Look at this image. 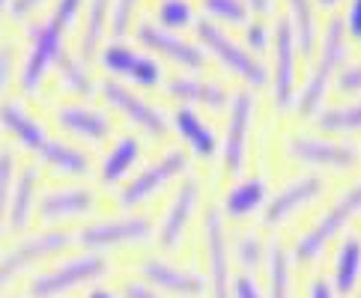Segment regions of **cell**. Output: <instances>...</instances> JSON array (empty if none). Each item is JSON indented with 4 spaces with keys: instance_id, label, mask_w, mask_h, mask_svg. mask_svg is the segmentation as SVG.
Returning <instances> with one entry per match:
<instances>
[{
    "instance_id": "obj_8",
    "label": "cell",
    "mask_w": 361,
    "mask_h": 298,
    "mask_svg": "<svg viewBox=\"0 0 361 298\" xmlns=\"http://www.w3.org/2000/svg\"><path fill=\"white\" fill-rule=\"evenodd\" d=\"M272 63H269V93L278 111L293 108L299 93V45L287 18H278L272 27Z\"/></svg>"
},
{
    "instance_id": "obj_22",
    "label": "cell",
    "mask_w": 361,
    "mask_h": 298,
    "mask_svg": "<svg viewBox=\"0 0 361 298\" xmlns=\"http://www.w3.org/2000/svg\"><path fill=\"white\" fill-rule=\"evenodd\" d=\"M0 125H4L24 149H30L36 159H39L45 147L51 144L45 123L36 113H30L27 105L18 99H0Z\"/></svg>"
},
{
    "instance_id": "obj_39",
    "label": "cell",
    "mask_w": 361,
    "mask_h": 298,
    "mask_svg": "<svg viewBox=\"0 0 361 298\" xmlns=\"http://www.w3.org/2000/svg\"><path fill=\"white\" fill-rule=\"evenodd\" d=\"M245 48L260 54V51L272 48V27L263 21V18H251L245 24Z\"/></svg>"
},
{
    "instance_id": "obj_28",
    "label": "cell",
    "mask_w": 361,
    "mask_h": 298,
    "mask_svg": "<svg viewBox=\"0 0 361 298\" xmlns=\"http://www.w3.org/2000/svg\"><path fill=\"white\" fill-rule=\"evenodd\" d=\"M361 283V236L350 232L343 236L334 254V275H331V287L334 292L350 295Z\"/></svg>"
},
{
    "instance_id": "obj_48",
    "label": "cell",
    "mask_w": 361,
    "mask_h": 298,
    "mask_svg": "<svg viewBox=\"0 0 361 298\" xmlns=\"http://www.w3.org/2000/svg\"><path fill=\"white\" fill-rule=\"evenodd\" d=\"M248 9L260 12V15H269V12H275V0H245Z\"/></svg>"
},
{
    "instance_id": "obj_18",
    "label": "cell",
    "mask_w": 361,
    "mask_h": 298,
    "mask_svg": "<svg viewBox=\"0 0 361 298\" xmlns=\"http://www.w3.org/2000/svg\"><path fill=\"white\" fill-rule=\"evenodd\" d=\"M164 96H171L176 105H188V108H212L221 111L230 105L233 89L218 77H200V75H171L167 81H161Z\"/></svg>"
},
{
    "instance_id": "obj_33",
    "label": "cell",
    "mask_w": 361,
    "mask_h": 298,
    "mask_svg": "<svg viewBox=\"0 0 361 298\" xmlns=\"http://www.w3.org/2000/svg\"><path fill=\"white\" fill-rule=\"evenodd\" d=\"M266 298H290V248L272 239L266 244Z\"/></svg>"
},
{
    "instance_id": "obj_21",
    "label": "cell",
    "mask_w": 361,
    "mask_h": 298,
    "mask_svg": "<svg viewBox=\"0 0 361 298\" xmlns=\"http://www.w3.org/2000/svg\"><path fill=\"white\" fill-rule=\"evenodd\" d=\"M96 209V191L90 185H54L39 194L36 215L45 224H60L69 218H84Z\"/></svg>"
},
{
    "instance_id": "obj_23",
    "label": "cell",
    "mask_w": 361,
    "mask_h": 298,
    "mask_svg": "<svg viewBox=\"0 0 361 298\" xmlns=\"http://www.w3.org/2000/svg\"><path fill=\"white\" fill-rule=\"evenodd\" d=\"M167 120H171L173 132L191 147L195 159H203V161L215 159V152H218V132H215V125L206 120L200 111L188 108V105H176Z\"/></svg>"
},
{
    "instance_id": "obj_42",
    "label": "cell",
    "mask_w": 361,
    "mask_h": 298,
    "mask_svg": "<svg viewBox=\"0 0 361 298\" xmlns=\"http://www.w3.org/2000/svg\"><path fill=\"white\" fill-rule=\"evenodd\" d=\"M343 30H346V39L350 42H361V0H350L343 9Z\"/></svg>"
},
{
    "instance_id": "obj_6",
    "label": "cell",
    "mask_w": 361,
    "mask_h": 298,
    "mask_svg": "<svg viewBox=\"0 0 361 298\" xmlns=\"http://www.w3.org/2000/svg\"><path fill=\"white\" fill-rule=\"evenodd\" d=\"M63 48H66V30L51 15L30 24L27 51H24V60L18 69V89L24 96H33L42 87L45 72L54 66V60Z\"/></svg>"
},
{
    "instance_id": "obj_12",
    "label": "cell",
    "mask_w": 361,
    "mask_h": 298,
    "mask_svg": "<svg viewBox=\"0 0 361 298\" xmlns=\"http://www.w3.org/2000/svg\"><path fill=\"white\" fill-rule=\"evenodd\" d=\"M99 66L105 72H114L120 77H128L137 87H159L164 81V69L156 60V54L147 48L128 45L126 39H111V42L102 45V51L96 54Z\"/></svg>"
},
{
    "instance_id": "obj_46",
    "label": "cell",
    "mask_w": 361,
    "mask_h": 298,
    "mask_svg": "<svg viewBox=\"0 0 361 298\" xmlns=\"http://www.w3.org/2000/svg\"><path fill=\"white\" fill-rule=\"evenodd\" d=\"M42 4H45V0H9L6 15H9L12 21H27Z\"/></svg>"
},
{
    "instance_id": "obj_41",
    "label": "cell",
    "mask_w": 361,
    "mask_h": 298,
    "mask_svg": "<svg viewBox=\"0 0 361 298\" xmlns=\"http://www.w3.org/2000/svg\"><path fill=\"white\" fill-rule=\"evenodd\" d=\"M87 0H54V9H51V18H54L63 30H69L75 21H78L81 9Z\"/></svg>"
},
{
    "instance_id": "obj_4",
    "label": "cell",
    "mask_w": 361,
    "mask_h": 298,
    "mask_svg": "<svg viewBox=\"0 0 361 298\" xmlns=\"http://www.w3.org/2000/svg\"><path fill=\"white\" fill-rule=\"evenodd\" d=\"M108 271V260L96 251H87L78 256H69L57 266H51L39 275H33L27 283L30 298H60L78 287H87V283H96L105 278Z\"/></svg>"
},
{
    "instance_id": "obj_9",
    "label": "cell",
    "mask_w": 361,
    "mask_h": 298,
    "mask_svg": "<svg viewBox=\"0 0 361 298\" xmlns=\"http://www.w3.org/2000/svg\"><path fill=\"white\" fill-rule=\"evenodd\" d=\"M96 93L105 99V105H111L120 116H126L132 125H137L147 137H159L161 140L167 135V128H171V120H167V113L156 105V101H149L147 96H140L137 89H132L128 84L117 81V77H102Z\"/></svg>"
},
{
    "instance_id": "obj_11",
    "label": "cell",
    "mask_w": 361,
    "mask_h": 298,
    "mask_svg": "<svg viewBox=\"0 0 361 298\" xmlns=\"http://www.w3.org/2000/svg\"><path fill=\"white\" fill-rule=\"evenodd\" d=\"M281 149L295 164L329 167V170H353L361 161L358 147L343 144V140H329L322 135H307V132H287L281 140Z\"/></svg>"
},
{
    "instance_id": "obj_15",
    "label": "cell",
    "mask_w": 361,
    "mask_h": 298,
    "mask_svg": "<svg viewBox=\"0 0 361 298\" xmlns=\"http://www.w3.org/2000/svg\"><path fill=\"white\" fill-rule=\"evenodd\" d=\"M135 39L144 48H149L152 54L167 57L176 66H183L188 72H200L206 69V51L197 42H188L179 33L161 27L156 18H137L135 24Z\"/></svg>"
},
{
    "instance_id": "obj_31",
    "label": "cell",
    "mask_w": 361,
    "mask_h": 298,
    "mask_svg": "<svg viewBox=\"0 0 361 298\" xmlns=\"http://www.w3.org/2000/svg\"><path fill=\"white\" fill-rule=\"evenodd\" d=\"M54 69H57L60 84L75 96H90V93L99 89V81L93 77V72H90V63L78 54V51L63 48L57 54V60H54Z\"/></svg>"
},
{
    "instance_id": "obj_43",
    "label": "cell",
    "mask_w": 361,
    "mask_h": 298,
    "mask_svg": "<svg viewBox=\"0 0 361 298\" xmlns=\"http://www.w3.org/2000/svg\"><path fill=\"white\" fill-rule=\"evenodd\" d=\"M230 298H266V292L260 290V283H257L248 271H242V275H236L233 283H230Z\"/></svg>"
},
{
    "instance_id": "obj_25",
    "label": "cell",
    "mask_w": 361,
    "mask_h": 298,
    "mask_svg": "<svg viewBox=\"0 0 361 298\" xmlns=\"http://www.w3.org/2000/svg\"><path fill=\"white\" fill-rule=\"evenodd\" d=\"M269 200V182L263 173H251L236 179L233 185H227L221 194V215L224 218H248L254 212H263V206Z\"/></svg>"
},
{
    "instance_id": "obj_32",
    "label": "cell",
    "mask_w": 361,
    "mask_h": 298,
    "mask_svg": "<svg viewBox=\"0 0 361 298\" xmlns=\"http://www.w3.org/2000/svg\"><path fill=\"white\" fill-rule=\"evenodd\" d=\"M311 120H314V125L319 128V132H334V135L361 132V99L319 105Z\"/></svg>"
},
{
    "instance_id": "obj_1",
    "label": "cell",
    "mask_w": 361,
    "mask_h": 298,
    "mask_svg": "<svg viewBox=\"0 0 361 298\" xmlns=\"http://www.w3.org/2000/svg\"><path fill=\"white\" fill-rule=\"evenodd\" d=\"M314 54H317L314 66H311V72H307V77L302 81L299 93H295V101H293V108H295V113H299V116H314L319 105H326L329 84L338 77L346 54H350V39H346L341 15H331L326 21V27H322V33H319V42H317Z\"/></svg>"
},
{
    "instance_id": "obj_10",
    "label": "cell",
    "mask_w": 361,
    "mask_h": 298,
    "mask_svg": "<svg viewBox=\"0 0 361 298\" xmlns=\"http://www.w3.org/2000/svg\"><path fill=\"white\" fill-rule=\"evenodd\" d=\"M254 113H257L254 89H248V87L233 89V99H230V105H227L224 137H221V170L224 173H239L245 161H248Z\"/></svg>"
},
{
    "instance_id": "obj_20",
    "label": "cell",
    "mask_w": 361,
    "mask_h": 298,
    "mask_svg": "<svg viewBox=\"0 0 361 298\" xmlns=\"http://www.w3.org/2000/svg\"><path fill=\"white\" fill-rule=\"evenodd\" d=\"M140 275H144L149 287H156L159 292H167V295H176V298H203L209 292L203 275H197L195 268L167 263L161 256H147L140 263Z\"/></svg>"
},
{
    "instance_id": "obj_24",
    "label": "cell",
    "mask_w": 361,
    "mask_h": 298,
    "mask_svg": "<svg viewBox=\"0 0 361 298\" xmlns=\"http://www.w3.org/2000/svg\"><path fill=\"white\" fill-rule=\"evenodd\" d=\"M36 200H39V164L27 161L16 170V182H12L9 212H6V230L24 232L36 215Z\"/></svg>"
},
{
    "instance_id": "obj_14",
    "label": "cell",
    "mask_w": 361,
    "mask_h": 298,
    "mask_svg": "<svg viewBox=\"0 0 361 298\" xmlns=\"http://www.w3.org/2000/svg\"><path fill=\"white\" fill-rule=\"evenodd\" d=\"M156 227L144 215H120V218H99L75 230V244L87 251H105V248H123V244L147 242Z\"/></svg>"
},
{
    "instance_id": "obj_2",
    "label": "cell",
    "mask_w": 361,
    "mask_h": 298,
    "mask_svg": "<svg viewBox=\"0 0 361 298\" xmlns=\"http://www.w3.org/2000/svg\"><path fill=\"white\" fill-rule=\"evenodd\" d=\"M361 212V176L355 179L353 185H346L338 197H334V203L329 206L326 212H322L317 221L302 230L299 236H295L293 242V256L299 263H314L322 256V251H326V244L338 236V232L350 224V218H355Z\"/></svg>"
},
{
    "instance_id": "obj_27",
    "label": "cell",
    "mask_w": 361,
    "mask_h": 298,
    "mask_svg": "<svg viewBox=\"0 0 361 298\" xmlns=\"http://www.w3.org/2000/svg\"><path fill=\"white\" fill-rule=\"evenodd\" d=\"M111 6H114V0H87L81 36H78V54L87 63L99 54L102 45H105V36L111 30Z\"/></svg>"
},
{
    "instance_id": "obj_52",
    "label": "cell",
    "mask_w": 361,
    "mask_h": 298,
    "mask_svg": "<svg viewBox=\"0 0 361 298\" xmlns=\"http://www.w3.org/2000/svg\"><path fill=\"white\" fill-rule=\"evenodd\" d=\"M355 298H361V287H358V295H355Z\"/></svg>"
},
{
    "instance_id": "obj_50",
    "label": "cell",
    "mask_w": 361,
    "mask_h": 298,
    "mask_svg": "<svg viewBox=\"0 0 361 298\" xmlns=\"http://www.w3.org/2000/svg\"><path fill=\"white\" fill-rule=\"evenodd\" d=\"M314 4H317V6H326V9H331V6H338L341 0H314Z\"/></svg>"
},
{
    "instance_id": "obj_35",
    "label": "cell",
    "mask_w": 361,
    "mask_h": 298,
    "mask_svg": "<svg viewBox=\"0 0 361 298\" xmlns=\"http://www.w3.org/2000/svg\"><path fill=\"white\" fill-rule=\"evenodd\" d=\"M203 18H212L218 24H248L251 21V9L245 0H200Z\"/></svg>"
},
{
    "instance_id": "obj_44",
    "label": "cell",
    "mask_w": 361,
    "mask_h": 298,
    "mask_svg": "<svg viewBox=\"0 0 361 298\" xmlns=\"http://www.w3.org/2000/svg\"><path fill=\"white\" fill-rule=\"evenodd\" d=\"M16 77V48L12 42H0V93L12 84Z\"/></svg>"
},
{
    "instance_id": "obj_5",
    "label": "cell",
    "mask_w": 361,
    "mask_h": 298,
    "mask_svg": "<svg viewBox=\"0 0 361 298\" xmlns=\"http://www.w3.org/2000/svg\"><path fill=\"white\" fill-rule=\"evenodd\" d=\"M188 161H191L188 149H183V147H164L147 167H140L135 176H128L123 182V188L117 194L120 209H135V206L147 203L156 191H161L167 182H171V179L185 176L188 173Z\"/></svg>"
},
{
    "instance_id": "obj_26",
    "label": "cell",
    "mask_w": 361,
    "mask_h": 298,
    "mask_svg": "<svg viewBox=\"0 0 361 298\" xmlns=\"http://www.w3.org/2000/svg\"><path fill=\"white\" fill-rule=\"evenodd\" d=\"M140 149H144V144H140V137L135 132H123L111 140V147L102 152L99 159V179L102 185H117V182H126L128 170L137 164L140 159Z\"/></svg>"
},
{
    "instance_id": "obj_7",
    "label": "cell",
    "mask_w": 361,
    "mask_h": 298,
    "mask_svg": "<svg viewBox=\"0 0 361 298\" xmlns=\"http://www.w3.org/2000/svg\"><path fill=\"white\" fill-rule=\"evenodd\" d=\"M69 244H75V232L60 230V227H48L42 232H33V236H24L16 244H9L0 254V290H6L12 280L21 278L36 263L51 260L60 251H66Z\"/></svg>"
},
{
    "instance_id": "obj_47",
    "label": "cell",
    "mask_w": 361,
    "mask_h": 298,
    "mask_svg": "<svg viewBox=\"0 0 361 298\" xmlns=\"http://www.w3.org/2000/svg\"><path fill=\"white\" fill-rule=\"evenodd\" d=\"M307 298H334V287L326 278H314L307 283Z\"/></svg>"
},
{
    "instance_id": "obj_37",
    "label": "cell",
    "mask_w": 361,
    "mask_h": 298,
    "mask_svg": "<svg viewBox=\"0 0 361 298\" xmlns=\"http://www.w3.org/2000/svg\"><path fill=\"white\" fill-rule=\"evenodd\" d=\"M156 21L167 30H183L188 24L197 21V12H195V4L191 0H161L159 9H156Z\"/></svg>"
},
{
    "instance_id": "obj_45",
    "label": "cell",
    "mask_w": 361,
    "mask_h": 298,
    "mask_svg": "<svg viewBox=\"0 0 361 298\" xmlns=\"http://www.w3.org/2000/svg\"><path fill=\"white\" fill-rule=\"evenodd\" d=\"M123 298H164V292H159L156 287H149V283L144 280V278H128L126 283H123Z\"/></svg>"
},
{
    "instance_id": "obj_3",
    "label": "cell",
    "mask_w": 361,
    "mask_h": 298,
    "mask_svg": "<svg viewBox=\"0 0 361 298\" xmlns=\"http://www.w3.org/2000/svg\"><path fill=\"white\" fill-rule=\"evenodd\" d=\"M195 33L200 39V45L209 51V54H215L218 60H221L224 69L239 75L245 84H251V87H269V66L254 54V51L239 45L236 39L230 36L218 21L197 18L195 21Z\"/></svg>"
},
{
    "instance_id": "obj_30",
    "label": "cell",
    "mask_w": 361,
    "mask_h": 298,
    "mask_svg": "<svg viewBox=\"0 0 361 298\" xmlns=\"http://www.w3.org/2000/svg\"><path fill=\"white\" fill-rule=\"evenodd\" d=\"M290 9V27L295 33V45H299L302 57H314L317 42H319V18H317V4L314 0H283Z\"/></svg>"
},
{
    "instance_id": "obj_19",
    "label": "cell",
    "mask_w": 361,
    "mask_h": 298,
    "mask_svg": "<svg viewBox=\"0 0 361 298\" xmlns=\"http://www.w3.org/2000/svg\"><path fill=\"white\" fill-rule=\"evenodd\" d=\"M51 116L54 123L69 132L72 137H81V140H90V144H102L114 135V123L111 116L102 111L99 105H90V101H57L51 108Z\"/></svg>"
},
{
    "instance_id": "obj_29",
    "label": "cell",
    "mask_w": 361,
    "mask_h": 298,
    "mask_svg": "<svg viewBox=\"0 0 361 298\" xmlns=\"http://www.w3.org/2000/svg\"><path fill=\"white\" fill-rule=\"evenodd\" d=\"M39 161L48 164L51 170H57L63 176H87L93 170V159L87 155V149L69 144L63 137H51V144L39 155Z\"/></svg>"
},
{
    "instance_id": "obj_38",
    "label": "cell",
    "mask_w": 361,
    "mask_h": 298,
    "mask_svg": "<svg viewBox=\"0 0 361 298\" xmlns=\"http://www.w3.org/2000/svg\"><path fill=\"white\" fill-rule=\"evenodd\" d=\"M137 6H140V0H114V6H111V30H108L114 39H126L128 33L135 30Z\"/></svg>"
},
{
    "instance_id": "obj_53",
    "label": "cell",
    "mask_w": 361,
    "mask_h": 298,
    "mask_svg": "<svg viewBox=\"0 0 361 298\" xmlns=\"http://www.w3.org/2000/svg\"><path fill=\"white\" fill-rule=\"evenodd\" d=\"M9 298H16V295H9Z\"/></svg>"
},
{
    "instance_id": "obj_51",
    "label": "cell",
    "mask_w": 361,
    "mask_h": 298,
    "mask_svg": "<svg viewBox=\"0 0 361 298\" xmlns=\"http://www.w3.org/2000/svg\"><path fill=\"white\" fill-rule=\"evenodd\" d=\"M9 9V0H0V21H4V12Z\"/></svg>"
},
{
    "instance_id": "obj_16",
    "label": "cell",
    "mask_w": 361,
    "mask_h": 298,
    "mask_svg": "<svg viewBox=\"0 0 361 298\" xmlns=\"http://www.w3.org/2000/svg\"><path fill=\"white\" fill-rule=\"evenodd\" d=\"M200 176H183V182L176 185L173 191V197L171 203H167V209L161 215V221L156 227V239L164 251H173L179 242H183L185 236V230L191 224V218H195V209H197V203H200Z\"/></svg>"
},
{
    "instance_id": "obj_36",
    "label": "cell",
    "mask_w": 361,
    "mask_h": 298,
    "mask_svg": "<svg viewBox=\"0 0 361 298\" xmlns=\"http://www.w3.org/2000/svg\"><path fill=\"white\" fill-rule=\"evenodd\" d=\"M16 149L9 144H0V236L6 230V212H9V197H12V182H16Z\"/></svg>"
},
{
    "instance_id": "obj_13",
    "label": "cell",
    "mask_w": 361,
    "mask_h": 298,
    "mask_svg": "<svg viewBox=\"0 0 361 298\" xmlns=\"http://www.w3.org/2000/svg\"><path fill=\"white\" fill-rule=\"evenodd\" d=\"M203 256H206V287L212 298H230V232L221 209L209 206L203 215Z\"/></svg>"
},
{
    "instance_id": "obj_49",
    "label": "cell",
    "mask_w": 361,
    "mask_h": 298,
    "mask_svg": "<svg viewBox=\"0 0 361 298\" xmlns=\"http://www.w3.org/2000/svg\"><path fill=\"white\" fill-rule=\"evenodd\" d=\"M84 298H123L117 290H111V287H93V290H87Z\"/></svg>"
},
{
    "instance_id": "obj_34",
    "label": "cell",
    "mask_w": 361,
    "mask_h": 298,
    "mask_svg": "<svg viewBox=\"0 0 361 298\" xmlns=\"http://www.w3.org/2000/svg\"><path fill=\"white\" fill-rule=\"evenodd\" d=\"M230 254H233V260L245 271H251L257 266H263V260H266V242L257 236L254 230H245V232H239L233 242H230Z\"/></svg>"
},
{
    "instance_id": "obj_40",
    "label": "cell",
    "mask_w": 361,
    "mask_h": 298,
    "mask_svg": "<svg viewBox=\"0 0 361 298\" xmlns=\"http://www.w3.org/2000/svg\"><path fill=\"white\" fill-rule=\"evenodd\" d=\"M334 89H338L341 96H358L361 93V60L343 63L338 77H334Z\"/></svg>"
},
{
    "instance_id": "obj_17",
    "label": "cell",
    "mask_w": 361,
    "mask_h": 298,
    "mask_svg": "<svg viewBox=\"0 0 361 298\" xmlns=\"http://www.w3.org/2000/svg\"><path fill=\"white\" fill-rule=\"evenodd\" d=\"M322 191H326V179H322L319 173H299V176H293L287 185L278 188L272 197L266 200V206H263V224L266 227L283 224L295 212H302L307 203H314Z\"/></svg>"
}]
</instances>
